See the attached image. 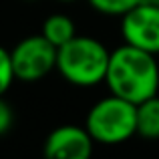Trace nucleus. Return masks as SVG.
<instances>
[{
	"label": "nucleus",
	"instance_id": "obj_1",
	"mask_svg": "<svg viewBox=\"0 0 159 159\" xmlns=\"http://www.w3.org/2000/svg\"><path fill=\"white\" fill-rule=\"evenodd\" d=\"M105 83L113 95L135 105L155 97L159 91V65L155 54L125 43L109 57Z\"/></svg>",
	"mask_w": 159,
	"mask_h": 159
},
{
	"label": "nucleus",
	"instance_id": "obj_2",
	"mask_svg": "<svg viewBox=\"0 0 159 159\" xmlns=\"http://www.w3.org/2000/svg\"><path fill=\"white\" fill-rule=\"evenodd\" d=\"M111 52L91 36H75L57 48V70L77 87H93L105 81Z\"/></svg>",
	"mask_w": 159,
	"mask_h": 159
},
{
	"label": "nucleus",
	"instance_id": "obj_3",
	"mask_svg": "<svg viewBox=\"0 0 159 159\" xmlns=\"http://www.w3.org/2000/svg\"><path fill=\"white\" fill-rule=\"evenodd\" d=\"M137 105L123 97L101 99L91 107L87 115V131L91 133L95 143L103 145H117L137 135V119H135Z\"/></svg>",
	"mask_w": 159,
	"mask_h": 159
},
{
	"label": "nucleus",
	"instance_id": "obj_4",
	"mask_svg": "<svg viewBox=\"0 0 159 159\" xmlns=\"http://www.w3.org/2000/svg\"><path fill=\"white\" fill-rule=\"evenodd\" d=\"M10 58L14 77L24 83H34L57 69V47L43 34L26 36L10 51Z\"/></svg>",
	"mask_w": 159,
	"mask_h": 159
},
{
	"label": "nucleus",
	"instance_id": "obj_5",
	"mask_svg": "<svg viewBox=\"0 0 159 159\" xmlns=\"http://www.w3.org/2000/svg\"><path fill=\"white\" fill-rule=\"evenodd\" d=\"M121 32L127 44L159 54V6L137 4L121 16Z\"/></svg>",
	"mask_w": 159,
	"mask_h": 159
},
{
	"label": "nucleus",
	"instance_id": "obj_6",
	"mask_svg": "<svg viewBox=\"0 0 159 159\" xmlns=\"http://www.w3.org/2000/svg\"><path fill=\"white\" fill-rule=\"evenodd\" d=\"M93 143L87 127L61 125L48 133L43 153L44 159H91Z\"/></svg>",
	"mask_w": 159,
	"mask_h": 159
},
{
	"label": "nucleus",
	"instance_id": "obj_7",
	"mask_svg": "<svg viewBox=\"0 0 159 159\" xmlns=\"http://www.w3.org/2000/svg\"><path fill=\"white\" fill-rule=\"evenodd\" d=\"M137 135L145 139H159V97H149L137 103L135 111Z\"/></svg>",
	"mask_w": 159,
	"mask_h": 159
},
{
	"label": "nucleus",
	"instance_id": "obj_8",
	"mask_svg": "<svg viewBox=\"0 0 159 159\" xmlns=\"http://www.w3.org/2000/svg\"><path fill=\"white\" fill-rule=\"evenodd\" d=\"M40 34H43L48 43H52L57 48L77 36L75 34V22L66 14L48 16V18L44 20V24H43V32H40Z\"/></svg>",
	"mask_w": 159,
	"mask_h": 159
},
{
	"label": "nucleus",
	"instance_id": "obj_9",
	"mask_svg": "<svg viewBox=\"0 0 159 159\" xmlns=\"http://www.w3.org/2000/svg\"><path fill=\"white\" fill-rule=\"evenodd\" d=\"M89 4L97 12L107 16H123L127 14L131 8L141 4V0H89Z\"/></svg>",
	"mask_w": 159,
	"mask_h": 159
},
{
	"label": "nucleus",
	"instance_id": "obj_10",
	"mask_svg": "<svg viewBox=\"0 0 159 159\" xmlns=\"http://www.w3.org/2000/svg\"><path fill=\"white\" fill-rule=\"evenodd\" d=\"M14 66H12L10 51L0 47V97H4L8 89H10L12 81H14Z\"/></svg>",
	"mask_w": 159,
	"mask_h": 159
},
{
	"label": "nucleus",
	"instance_id": "obj_11",
	"mask_svg": "<svg viewBox=\"0 0 159 159\" xmlns=\"http://www.w3.org/2000/svg\"><path fill=\"white\" fill-rule=\"evenodd\" d=\"M14 123V113H12V107L4 101V97H0V135L8 131Z\"/></svg>",
	"mask_w": 159,
	"mask_h": 159
},
{
	"label": "nucleus",
	"instance_id": "obj_12",
	"mask_svg": "<svg viewBox=\"0 0 159 159\" xmlns=\"http://www.w3.org/2000/svg\"><path fill=\"white\" fill-rule=\"evenodd\" d=\"M141 2H145V4H153V6H159V0H141Z\"/></svg>",
	"mask_w": 159,
	"mask_h": 159
},
{
	"label": "nucleus",
	"instance_id": "obj_13",
	"mask_svg": "<svg viewBox=\"0 0 159 159\" xmlns=\"http://www.w3.org/2000/svg\"><path fill=\"white\" fill-rule=\"evenodd\" d=\"M58 2H75V0H58Z\"/></svg>",
	"mask_w": 159,
	"mask_h": 159
}]
</instances>
